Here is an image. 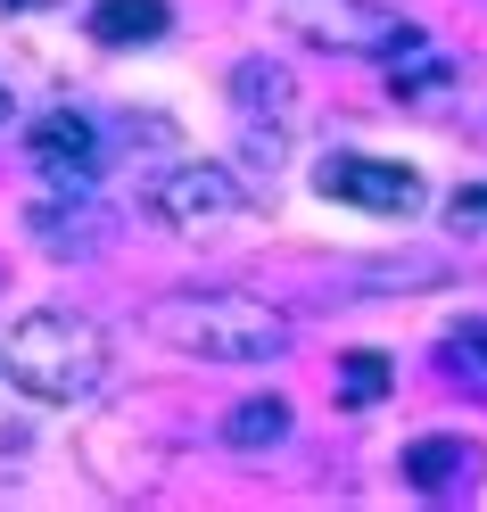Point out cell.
<instances>
[{"label":"cell","instance_id":"obj_1","mask_svg":"<svg viewBox=\"0 0 487 512\" xmlns=\"http://www.w3.org/2000/svg\"><path fill=\"white\" fill-rule=\"evenodd\" d=\"M149 331L190 364H273L289 347V323L248 290H174L149 306Z\"/></svg>","mask_w":487,"mask_h":512},{"label":"cell","instance_id":"obj_2","mask_svg":"<svg viewBox=\"0 0 487 512\" xmlns=\"http://www.w3.org/2000/svg\"><path fill=\"white\" fill-rule=\"evenodd\" d=\"M9 389H25L34 405H83L100 397L108 380V331L91 314H67V306H42L9 331Z\"/></svg>","mask_w":487,"mask_h":512},{"label":"cell","instance_id":"obj_3","mask_svg":"<svg viewBox=\"0 0 487 512\" xmlns=\"http://www.w3.org/2000/svg\"><path fill=\"white\" fill-rule=\"evenodd\" d=\"M265 17L289 42L331 50V58H413L421 50V25L380 9V0H265Z\"/></svg>","mask_w":487,"mask_h":512},{"label":"cell","instance_id":"obj_4","mask_svg":"<svg viewBox=\"0 0 487 512\" xmlns=\"http://www.w3.org/2000/svg\"><path fill=\"white\" fill-rule=\"evenodd\" d=\"M240 207H248V182H240L232 166H174V174L149 182V215L166 223V232H182V240L223 232Z\"/></svg>","mask_w":487,"mask_h":512},{"label":"cell","instance_id":"obj_5","mask_svg":"<svg viewBox=\"0 0 487 512\" xmlns=\"http://www.w3.org/2000/svg\"><path fill=\"white\" fill-rule=\"evenodd\" d=\"M314 190L339 207H364V215H421L430 207V190H421L413 166H397V157H364V149H331L314 166Z\"/></svg>","mask_w":487,"mask_h":512},{"label":"cell","instance_id":"obj_6","mask_svg":"<svg viewBox=\"0 0 487 512\" xmlns=\"http://www.w3.org/2000/svg\"><path fill=\"white\" fill-rule=\"evenodd\" d=\"M100 116H83V108H50L25 124V166H34L50 190H75V182H100Z\"/></svg>","mask_w":487,"mask_h":512},{"label":"cell","instance_id":"obj_7","mask_svg":"<svg viewBox=\"0 0 487 512\" xmlns=\"http://www.w3.org/2000/svg\"><path fill=\"white\" fill-rule=\"evenodd\" d=\"M25 232H34L50 256H91L108 240V215H100V199H91V182H75V190H50V199L25 215Z\"/></svg>","mask_w":487,"mask_h":512},{"label":"cell","instance_id":"obj_8","mask_svg":"<svg viewBox=\"0 0 487 512\" xmlns=\"http://www.w3.org/2000/svg\"><path fill=\"white\" fill-rule=\"evenodd\" d=\"M471 471H479V446H471V438H454V430H430V438H413V446H405V488H421V496L463 488Z\"/></svg>","mask_w":487,"mask_h":512},{"label":"cell","instance_id":"obj_9","mask_svg":"<svg viewBox=\"0 0 487 512\" xmlns=\"http://www.w3.org/2000/svg\"><path fill=\"white\" fill-rule=\"evenodd\" d=\"M174 25V9L166 0H100L91 9V42L100 50H141V42H157Z\"/></svg>","mask_w":487,"mask_h":512},{"label":"cell","instance_id":"obj_10","mask_svg":"<svg viewBox=\"0 0 487 512\" xmlns=\"http://www.w3.org/2000/svg\"><path fill=\"white\" fill-rule=\"evenodd\" d=\"M232 100H240V116L256 124V133H281V116H289V100H298V91H289V75L273 67V58H248V67L232 75Z\"/></svg>","mask_w":487,"mask_h":512},{"label":"cell","instance_id":"obj_11","mask_svg":"<svg viewBox=\"0 0 487 512\" xmlns=\"http://www.w3.org/2000/svg\"><path fill=\"white\" fill-rule=\"evenodd\" d=\"M281 438H289V405L281 397H248V405L223 413V446H232V455H265Z\"/></svg>","mask_w":487,"mask_h":512},{"label":"cell","instance_id":"obj_12","mask_svg":"<svg viewBox=\"0 0 487 512\" xmlns=\"http://www.w3.org/2000/svg\"><path fill=\"white\" fill-rule=\"evenodd\" d=\"M438 372L454 380V389H479V397H487V323H479V314L438 339Z\"/></svg>","mask_w":487,"mask_h":512},{"label":"cell","instance_id":"obj_13","mask_svg":"<svg viewBox=\"0 0 487 512\" xmlns=\"http://www.w3.org/2000/svg\"><path fill=\"white\" fill-rule=\"evenodd\" d=\"M388 372H397V364H388L380 347L339 356V405H380V397H388Z\"/></svg>","mask_w":487,"mask_h":512},{"label":"cell","instance_id":"obj_14","mask_svg":"<svg viewBox=\"0 0 487 512\" xmlns=\"http://www.w3.org/2000/svg\"><path fill=\"white\" fill-rule=\"evenodd\" d=\"M446 232H487V190H463V199H446Z\"/></svg>","mask_w":487,"mask_h":512},{"label":"cell","instance_id":"obj_15","mask_svg":"<svg viewBox=\"0 0 487 512\" xmlns=\"http://www.w3.org/2000/svg\"><path fill=\"white\" fill-rule=\"evenodd\" d=\"M9 9H42V0H0V17H9Z\"/></svg>","mask_w":487,"mask_h":512},{"label":"cell","instance_id":"obj_16","mask_svg":"<svg viewBox=\"0 0 487 512\" xmlns=\"http://www.w3.org/2000/svg\"><path fill=\"white\" fill-rule=\"evenodd\" d=\"M0 116H9V83H0Z\"/></svg>","mask_w":487,"mask_h":512},{"label":"cell","instance_id":"obj_17","mask_svg":"<svg viewBox=\"0 0 487 512\" xmlns=\"http://www.w3.org/2000/svg\"><path fill=\"white\" fill-rule=\"evenodd\" d=\"M479 133H487V116H479Z\"/></svg>","mask_w":487,"mask_h":512}]
</instances>
